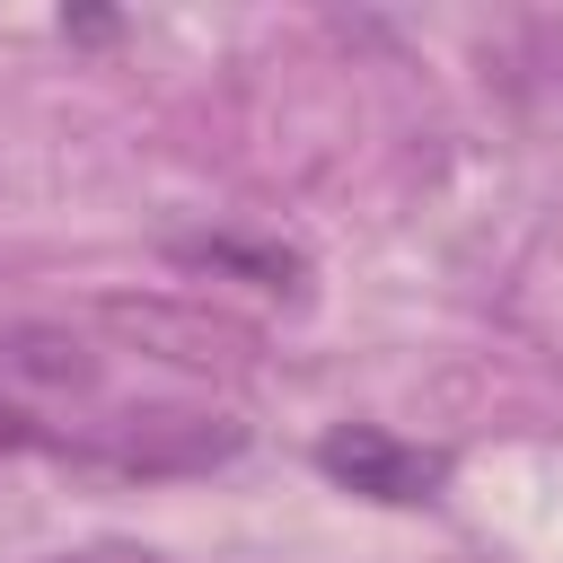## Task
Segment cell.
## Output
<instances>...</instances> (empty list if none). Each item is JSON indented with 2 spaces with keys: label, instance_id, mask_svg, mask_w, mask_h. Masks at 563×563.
I'll list each match as a JSON object with an SVG mask.
<instances>
[{
  "label": "cell",
  "instance_id": "7a4b0ae2",
  "mask_svg": "<svg viewBox=\"0 0 563 563\" xmlns=\"http://www.w3.org/2000/svg\"><path fill=\"white\" fill-rule=\"evenodd\" d=\"M317 466L361 493V501H387V510H422L449 493V449H422V440H396L387 422H334L317 440Z\"/></svg>",
  "mask_w": 563,
  "mask_h": 563
},
{
  "label": "cell",
  "instance_id": "5b68a950",
  "mask_svg": "<svg viewBox=\"0 0 563 563\" xmlns=\"http://www.w3.org/2000/svg\"><path fill=\"white\" fill-rule=\"evenodd\" d=\"M167 255L185 273H220V282H246V290H273V299H299L308 290V255L299 246H273V238H167Z\"/></svg>",
  "mask_w": 563,
  "mask_h": 563
},
{
  "label": "cell",
  "instance_id": "277c9868",
  "mask_svg": "<svg viewBox=\"0 0 563 563\" xmlns=\"http://www.w3.org/2000/svg\"><path fill=\"white\" fill-rule=\"evenodd\" d=\"M484 88L501 97V114L519 132L563 141V18H519L510 35H493Z\"/></svg>",
  "mask_w": 563,
  "mask_h": 563
},
{
  "label": "cell",
  "instance_id": "3957f363",
  "mask_svg": "<svg viewBox=\"0 0 563 563\" xmlns=\"http://www.w3.org/2000/svg\"><path fill=\"white\" fill-rule=\"evenodd\" d=\"M97 325L141 343L150 361H176V369H246L255 361V334L211 317V308H176V299H97Z\"/></svg>",
  "mask_w": 563,
  "mask_h": 563
},
{
  "label": "cell",
  "instance_id": "6da1fadb",
  "mask_svg": "<svg viewBox=\"0 0 563 563\" xmlns=\"http://www.w3.org/2000/svg\"><path fill=\"white\" fill-rule=\"evenodd\" d=\"M238 440L246 431L229 413H114V422H88V431L44 422L35 457H70V466H106V475H194V466L238 457Z\"/></svg>",
  "mask_w": 563,
  "mask_h": 563
},
{
  "label": "cell",
  "instance_id": "52a82bcc",
  "mask_svg": "<svg viewBox=\"0 0 563 563\" xmlns=\"http://www.w3.org/2000/svg\"><path fill=\"white\" fill-rule=\"evenodd\" d=\"M53 563H167L150 545H88V554H53Z\"/></svg>",
  "mask_w": 563,
  "mask_h": 563
},
{
  "label": "cell",
  "instance_id": "8992f818",
  "mask_svg": "<svg viewBox=\"0 0 563 563\" xmlns=\"http://www.w3.org/2000/svg\"><path fill=\"white\" fill-rule=\"evenodd\" d=\"M0 378L9 387H88L97 361L62 325H0Z\"/></svg>",
  "mask_w": 563,
  "mask_h": 563
}]
</instances>
